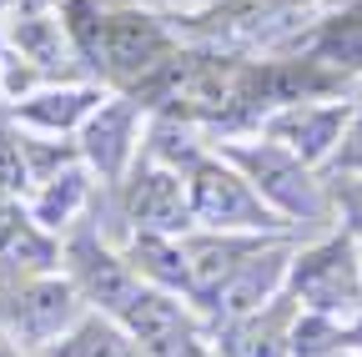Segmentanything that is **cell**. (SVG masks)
I'll use <instances>...</instances> for the list:
<instances>
[{"label":"cell","mask_w":362,"mask_h":357,"mask_svg":"<svg viewBox=\"0 0 362 357\" xmlns=\"http://www.w3.org/2000/svg\"><path fill=\"white\" fill-rule=\"evenodd\" d=\"M96 91H81V86H66V91H40L21 106V121L35 131H71L81 126L90 111H96Z\"/></svg>","instance_id":"cell-13"},{"label":"cell","mask_w":362,"mask_h":357,"mask_svg":"<svg viewBox=\"0 0 362 357\" xmlns=\"http://www.w3.org/2000/svg\"><path fill=\"white\" fill-rule=\"evenodd\" d=\"M187 192L192 221H202L206 232H282V216L257 197V187L226 156H202L187 171Z\"/></svg>","instance_id":"cell-1"},{"label":"cell","mask_w":362,"mask_h":357,"mask_svg":"<svg viewBox=\"0 0 362 357\" xmlns=\"http://www.w3.org/2000/svg\"><path fill=\"white\" fill-rule=\"evenodd\" d=\"M171 61V35L161 30L156 16L146 11H111L101 16V46H96V71L116 81H151Z\"/></svg>","instance_id":"cell-4"},{"label":"cell","mask_w":362,"mask_h":357,"mask_svg":"<svg viewBox=\"0 0 362 357\" xmlns=\"http://www.w3.org/2000/svg\"><path fill=\"white\" fill-rule=\"evenodd\" d=\"M332 357H362V352H332Z\"/></svg>","instance_id":"cell-21"},{"label":"cell","mask_w":362,"mask_h":357,"mask_svg":"<svg viewBox=\"0 0 362 357\" xmlns=\"http://www.w3.org/2000/svg\"><path fill=\"white\" fill-rule=\"evenodd\" d=\"M131 151H136V106L131 101H111V106L101 101L81 121V156L96 166L106 182H116L126 171Z\"/></svg>","instance_id":"cell-9"},{"label":"cell","mask_w":362,"mask_h":357,"mask_svg":"<svg viewBox=\"0 0 362 357\" xmlns=\"http://www.w3.org/2000/svg\"><path fill=\"white\" fill-rule=\"evenodd\" d=\"M56 357H146V352H141V342H136L116 317H101V312H96V317L76 322L61 337Z\"/></svg>","instance_id":"cell-11"},{"label":"cell","mask_w":362,"mask_h":357,"mask_svg":"<svg viewBox=\"0 0 362 357\" xmlns=\"http://www.w3.org/2000/svg\"><path fill=\"white\" fill-rule=\"evenodd\" d=\"M126 221H131V232H156V237H181L187 227H197L187 171H171L146 156L126 187Z\"/></svg>","instance_id":"cell-5"},{"label":"cell","mask_w":362,"mask_h":357,"mask_svg":"<svg viewBox=\"0 0 362 357\" xmlns=\"http://www.w3.org/2000/svg\"><path fill=\"white\" fill-rule=\"evenodd\" d=\"M66 267H71V287L81 292V302L96 307L101 317H121V312L131 307V297L141 292L136 267L126 257H116L111 247H101L96 237H71Z\"/></svg>","instance_id":"cell-6"},{"label":"cell","mask_w":362,"mask_h":357,"mask_svg":"<svg viewBox=\"0 0 362 357\" xmlns=\"http://www.w3.org/2000/svg\"><path fill=\"white\" fill-rule=\"evenodd\" d=\"M216 357H292V332L262 322V307L247 317H232L226 337H216Z\"/></svg>","instance_id":"cell-12"},{"label":"cell","mask_w":362,"mask_h":357,"mask_svg":"<svg viewBox=\"0 0 362 357\" xmlns=\"http://www.w3.org/2000/svg\"><path fill=\"white\" fill-rule=\"evenodd\" d=\"M337 201L352 221V242H362V182H337Z\"/></svg>","instance_id":"cell-18"},{"label":"cell","mask_w":362,"mask_h":357,"mask_svg":"<svg viewBox=\"0 0 362 357\" xmlns=\"http://www.w3.org/2000/svg\"><path fill=\"white\" fill-rule=\"evenodd\" d=\"M30 182V166H25V141H16L6 126H0V201H21Z\"/></svg>","instance_id":"cell-16"},{"label":"cell","mask_w":362,"mask_h":357,"mask_svg":"<svg viewBox=\"0 0 362 357\" xmlns=\"http://www.w3.org/2000/svg\"><path fill=\"white\" fill-rule=\"evenodd\" d=\"M156 6H192V0H156Z\"/></svg>","instance_id":"cell-20"},{"label":"cell","mask_w":362,"mask_h":357,"mask_svg":"<svg viewBox=\"0 0 362 357\" xmlns=\"http://www.w3.org/2000/svg\"><path fill=\"white\" fill-rule=\"evenodd\" d=\"M317 61L337 66V71H362V11L337 16V21L322 25V35H317Z\"/></svg>","instance_id":"cell-15"},{"label":"cell","mask_w":362,"mask_h":357,"mask_svg":"<svg viewBox=\"0 0 362 357\" xmlns=\"http://www.w3.org/2000/svg\"><path fill=\"white\" fill-rule=\"evenodd\" d=\"M347 101H327V106H312V101H297V106H282L277 116L267 121V136L287 146L297 161H322L337 151L342 141V126H347Z\"/></svg>","instance_id":"cell-8"},{"label":"cell","mask_w":362,"mask_h":357,"mask_svg":"<svg viewBox=\"0 0 362 357\" xmlns=\"http://www.w3.org/2000/svg\"><path fill=\"white\" fill-rule=\"evenodd\" d=\"M287 252L282 247H257L242 267H237V277L226 282V292L216 297V307L211 312H221L226 322L232 317H247V312H257V307H267L272 297H277V287L287 282Z\"/></svg>","instance_id":"cell-10"},{"label":"cell","mask_w":362,"mask_h":357,"mask_svg":"<svg viewBox=\"0 0 362 357\" xmlns=\"http://www.w3.org/2000/svg\"><path fill=\"white\" fill-rule=\"evenodd\" d=\"M81 322V292L71 282L56 277H35L16 292L11 302V332L25 347H45V342H61L71 327Z\"/></svg>","instance_id":"cell-7"},{"label":"cell","mask_w":362,"mask_h":357,"mask_svg":"<svg viewBox=\"0 0 362 357\" xmlns=\"http://www.w3.org/2000/svg\"><path fill=\"white\" fill-rule=\"evenodd\" d=\"M221 156L257 187V197L277 216H302V221L327 216V197L317 192L307 161H297L287 146H277V141H262V146L257 141H232V146H221Z\"/></svg>","instance_id":"cell-2"},{"label":"cell","mask_w":362,"mask_h":357,"mask_svg":"<svg viewBox=\"0 0 362 357\" xmlns=\"http://www.w3.org/2000/svg\"><path fill=\"white\" fill-rule=\"evenodd\" d=\"M287 287L292 297L317 312V317H342V312L362 307V257L352 237H327L322 247H307L287 267Z\"/></svg>","instance_id":"cell-3"},{"label":"cell","mask_w":362,"mask_h":357,"mask_svg":"<svg viewBox=\"0 0 362 357\" xmlns=\"http://www.w3.org/2000/svg\"><path fill=\"white\" fill-rule=\"evenodd\" d=\"M0 357H30V352H16V347H0Z\"/></svg>","instance_id":"cell-19"},{"label":"cell","mask_w":362,"mask_h":357,"mask_svg":"<svg viewBox=\"0 0 362 357\" xmlns=\"http://www.w3.org/2000/svg\"><path fill=\"white\" fill-rule=\"evenodd\" d=\"M337 171H352V176H362V96H357V106L347 111V126H342V141H337Z\"/></svg>","instance_id":"cell-17"},{"label":"cell","mask_w":362,"mask_h":357,"mask_svg":"<svg viewBox=\"0 0 362 357\" xmlns=\"http://www.w3.org/2000/svg\"><path fill=\"white\" fill-rule=\"evenodd\" d=\"M86 192H90V187H86V171H81V166H71L66 176H51V182H45V192L35 197V211H30V216L40 221L45 232H61L66 221L81 211Z\"/></svg>","instance_id":"cell-14"}]
</instances>
